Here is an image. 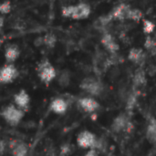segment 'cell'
I'll use <instances>...</instances> for the list:
<instances>
[{"label":"cell","mask_w":156,"mask_h":156,"mask_svg":"<svg viewBox=\"0 0 156 156\" xmlns=\"http://www.w3.org/2000/svg\"><path fill=\"white\" fill-rule=\"evenodd\" d=\"M5 151V143L0 139V155L3 154Z\"/></svg>","instance_id":"cell-27"},{"label":"cell","mask_w":156,"mask_h":156,"mask_svg":"<svg viewBox=\"0 0 156 156\" xmlns=\"http://www.w3.org/2000/svg\"><path fill=\"white\" fill-rule=\"evenodd\" d=\"M28 154V146L27 143L23 142L16 143L12 150V155L13 156H27Z\"/></svg>","instance_id":"cell-15"},{"label":"cell","mask_w":156,"mask_h":156,"mask_svg":"<svg viewBox=\"0 0 156 156\" xmlns=\"http://www.w3.org/2000/svg\"><path fill=\"white\" fill-rule=\"evenodd\" d=\"M155 25L150 21V20H144V32L145 34H151L154 31Z\"/></svg>","instance_id":"cell-20"},{"label":"cell","mask_w":156,"mask_h":156,"mask_svg":"<svg viewBox=\"0 0 156 156\" xmlns=\"http://www.w3.org/2000/svg\"><path fill=\"white\" fill-rule=\"evenodd\" d=\"M37 74L40 82L46 86H48L58 75L55 67L48 60H42L37 67Z\"/></svg>","instance_id":"cell-2"},{"label":"cell","mask_w":156,"mask_h":156,"mask_svg":"<svg viewBox=\"0 0 156 156\" xmlns=\"http://www.w3.org/2000/svg\"><path fill=\"white\" fill-rule=\"evenodd\" d=\"M80 87L92 96H99L103 90L102 84L93 77H86L83 79L80 85Z\"/></svg>","instance_id":"cell-4"},{"label":"cell","mask_w":156,"mask_h":156,"mask_svg":"<svg viewBox=\"0 0 156 156\" xmlns=\"http://www.w3.org/2000/svg\"><path fill=\"white\" fill-rule=\"evenodd\" d=\"M19 75L15 63H5L0 67V85L12 84Z\"/></svg>","instance_id":"cell-3"},{"label":"cell","mask_w":156,"mask_h":156,"mask_svg":"<svg viewBox=\"0 0 156 156\" xmlns=\"http://www.w3.org/2000/svg\"><path fill=\"white\" fill-rule=\"evenodd\" d=\"M31 102L30 95L25 89H20L13 97V104L25 113L29 109Z\"/></svg>","instance_id":"cell-6"},{"label":"cell","mask_w":156,"mask_h":156,"mask_svg":"<svg viewBox=\"0 0 156 156\" xmlns=\"http://www.w3.org/2000/svg\"><path fill=\"white\" fill-rule=\"evenodd\" d=\"M57 43V38L52 33H47L43 37V44L48 48H54Z\"/></svg>","instance_id":"cell-18"},{"label":"cell","mask_w":156,"mask_h":156,"mask_svg":"<svg viewBox=\"0 0 156 156\" xmlns=\"http://www.w3.org/2000/svg\"><path fill=\"white\" fill-rule=\"evenodd\" d=\"M154 40L156 41V32H155V34H154Z\"/></svg>","instance_id":"cell-29"},{"label":"cell","mask_w":156,"mask_h":156,"mask_svg":"<svg viewBox=\"0 0 156 156\" xmlns=\"http://www.w3.org/2000/svg\"><path fill=\"white\" fill-rule=\"evenodd\" d=\"M4 23H5L4 17H0V30L3 29V27H4Z\"/></svg>","instance_id":"cell-28"},{"label":"cell","mask_w":156,"mask_h":156,"mask_svg":"<svg viewBox=\"0 0 156 156\" xmlns=\"http://www.w3.org/2000/svg\"><path fill=\"white\" fill-rule=\"evenodd\" d=\"M69 104L62 97H55L49 103V110L57 115H63L67 112Z\"/></svg>","instance_id":"cell-8"},{"label":"cell","mask_w":156,"mask_h":156,"mask_svg":"<svg viewBox=\"0 0 156 156\" xmlns=\"http://www.w3.org/2000/svg\"><path fill=\"white\" fill-rule=\"evenodd\" d=\"M0 130H1V126H0Z\"/></svg>","instance_id":"cell-31"},{"label":"cell","mask_w":156,"mask_h":156,"mask_svg":"<svg viewBox=\"0 0 156 156\" xmlns=\"http://www.w3.org/2000/svg\"><path fill=\"white\" fill-rule=\"evenodd\" d=\"M0 49H1V41H0Z\"/></svg>","instance_id":"cell-30"},{"label":"cell","mask_w":156,"mask_h":156,"mask_svg":"<svg viewBox=\"0 0 156 156\" xmlns=\"http://www.w3.org/2000/svg\"><path fill=\"white\" fill-rule=\"evenodd\" d=\"M133 82V85L135 86H137V87L145 85V83H146V75H145V72L142 68H139L138 70L135 71Z\"/></svg>","instance_id":"cell-16"},{"label":"cell","mask_w":156,"mask_h":156,"mask_svg":"<svg viewBox=\"0 0 156 156\" xmlns=\"http://www.w3.org/2000/svg\"><path fill=\"white\" fill-rule=\"evenodd\" d=\"M131 7L125 4H121L120 6H116L112 12V19H118V20H123L126 18H129V14L131 11Z\"/></svg>","instance_id":"cell-12"},{"label":"cell","mask_w":156,"mask_h":156,"mask_svg":"<svg viewBox=\"0 0 156 156\" xmlns=\"http://www.w3.org/2000/svg\"><path fill=\"white\" fill-rule=\"evenodd\" d=\"M97 140V137L91 131H83L77 136V144L82 149H94Z\"/></svg>","instance_id":"cell-5"},{"label":"cell","mask_w":156,"mask_h":156,"mask_svg":"<svg viewBox=\"0 0 156 156\" xmlns=\"http://www.w3.org/2000/svg\"><path fill=\"white\" fill-rule=\"evenodd\" d=\"M78 105H79V107L82 110H84L87 113L94 112L100 107L99 102L96 101L93 97H86L80 98L78 100Z\"/></svg>","instance_id":"cell-9"},{"label":"cell","mask_w":156,"mask_h":156,"mask_svg":"<svg viewBox=\"0 0 156 156\" xmlns=\"http://www.w3.org/2000/svg\"><path fill=\"white\" fill-rule=\"evenodd\" d=\"M136 96L134 95V94H133V95H131L130 97H129V98H128V101H127V108H129V109H132V108H133V107H134V105H135V103H136Z\"/></svg>","instance_id":"cell-25"},{"label":"cell","mask_w":156,"mask_h":156,"mask_svg":"<svg viewBox=\"0 0 156 156\" xmlns=\"http://www.w3.org/2000/svg\"><path fill=\"white\" fill-rule=\"evenodd\" d=\"M144 47L148 50V51H153L154 49L156 48V41L154 40V38L148 36L145 40V42H144Z\"/></svg>","instance_id":"cell-22"},{"label":"cell","mask_w":156,"mask_h":156,"mask_svg":"<svg viewBox=\"0 0 156 156\" xmlns=\"http://www.w3.org/2000/svg\"><path fill=\"white\" fill-rule=\"evenodd\" d=\"M128 59L135 63V64H138L140 66H142L145 60H146V55L144 53V51L142 50V49H139V48H133L130 51H129V54H128Z\"/></svg>","instance_id":"cell-13"},{"label":"cell","mask_w":156,"mask_h":156,"mask_svg":"<svg viewBox=\"0 0 156 156\" xmlns=\"http://www.w3.org/2000/svg\"><path fill=\"white\" fill-rule=\"evenodd\" d=\"M25 112L16 107L13 103L5 106L0 112L1 118L5 120L6 124L11 127H16L20 124L25 117Z\"/></svg>","instance_id":"cell-1"},{"label":"cell","mask_w":156,"mask_h":156,"mask_svg":"<svg viewBox=\"0 0 156 156\" xmlns=\"http://www.w3.org/2000/svg\"><path fill=\"white\" fill-rule=\"evenodd\" d=\"M130 126H132V124L129 117L126 114H120L113 120L112 123V130L115 132H121L127 131Z\"/></svg>","instance_id":"cell-7"},{"label":"cell","mask_w":156,"mask_h":156,"mask_svg":"<svg viewBox=\"0 0 156 156\" xmlns=\"http://www.w3.org/2000/svg\"><path fill=\"white\" fill-rule=\"evenodd\" d=\"M84 156H99V153L96 149H90Z\"/></svg>","instance_id":"cell-26"},{"label":"cell","mask_w":156,"mask_h":156,"mask_svg":"<svg viewBox=\"0 0 156 156\" xmlns=\"http://www.w3.org/2000/svg\"><path fill=\"white\" fill-rule=\"evenodd\" d=\"M21 51L16 44H8L5 49V63H15V62L19 58Z\"/></svg>","instance_id":"cell-10"},{"label":"cell","mask_w":156,"mask_h":156,"mask_svg":"<svg viewBox=\"0 0 156 156\" xmlns=\"http://www.w3.org/2000/svg\"><path fill=\"white\" fill-rule=\"evenodd\" d=\"M146 137L148 141L156 144V120H151L146 130Z\"/></svg>","instance_id":"cell-17"},{"label":"cell","mask_w":156,"mask_h":156,"mask_svg":"<svg viewBox=\"0 0 156 156\" xmlns=\"http://www.w3.org/2000/svg\"><path fill=\"white\" fill-rule=\"evenodd\" d=\"M69 81H70V75L67 71H63L58 76V84L62 86H67L69 84Z\"/></svg>","instance_id":"cell-19"},{"label":"cell","mask_w":156,"mask_h":156,"mask_svg":"<svg viewBox=\"0 0 156 156\" xmlns=\"http://www.w3.org/2000/svg\"><path fill=\"white\" fill-rule=\"evenodd\" d=\"M74 11V6H68L62 8V16L65 17H71Z\"/></svg>","instance_id":"cell-24"},{"label":"cell","mask_w":156,"mask_h":156,"mask_svg":"<svg viewBox=\"0 0 156 156\" xmlns=\"http://www.w3.org/2000/svg\"><path fill=\"white\" fill-rule=\"evenodd\" d=\"M90 14V7L85 3H80L74 6V11L71 18L73 19H84L87 18Z\"/></svg>","instance_id":"cell-11"},{"label":"cell","mask_w":156,"mask_h":156,"mask_svg":"<svg viewBox=\"0 0 156 156\" xmlns=\"http://www.w3.org/2000/svg\"><path fill=\"white\" fill-rule=\"evenodd\" d=\"M101 43L104 48L111 53H115L119 50V44L115 41L114 38L111 34H104L101 39Z\"/></svg>","instance_id":"cell-14"},{"label":"cell","mask_w":156,"mask_h":156,"mask_svg":"<svg viewBox=\"0 0 156 156\" xmlns=\"http://www.w3.org/2000/svg\"><path fill=\"white\" fill-rule=\"evenodd\" d=\"M143 17V12L139 9H131L129 14V19L139 21Z\"/></svg>","instance_id":"cell-21"},{"label":"cell","mask_w":156,"mask_h":156,"mask_svg":"<svg viewBox=\"0 0 156 156\" xmlns=\"http://www.w3.org/2000/svg\"><path fill=\"white\" fill-rule=\"evenodd\" d=\"M11 11V5L9 1H5L0 4V13L8 14Z\"/></svg>","instance_id":"cell-23"}]
</instances>
